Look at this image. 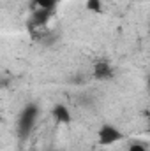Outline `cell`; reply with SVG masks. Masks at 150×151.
I'll return each mask as SVG.
<instances>
[{"label":"cell","instance_id":"cell-1","mask_svg":"<svg viewBox=\"0 0 150 151\" xmlns=\"http://www.w3.org/2000/svg\"><path fill=\"white\" fill-rule=\"evenodd\" d=\"M120 139H122V132L118 128L111 127V125H104L99 130V144H103V146L113 144V142H117Z\"/></svg>","mask_w":150,"mask_h":151},{"label":"cell","instance_id":"cell-2","mask_svg":"<svg viewBox=\"0 0 150 151\" xmlns=\"http://www.w3.org/2000/svg\"><path fill=\"white\" fill-rule=\"evenodd\" d=\"M36 118H37V107H36V106H28V107L23 111L21 118H20V132H21V134H27V132L34 127Z\"/></svg>","mask_w":150,"mask_h":151},{"label":"cell","instance_id":"cell-3","mask_svg":"<svg viewBox=\"0 0 150 151\" xmlns=\"http://www.w3.org/2000/svg\"><path fill=\"white\" fill-rule=\"evenodd\" d=\"M94 76L97 79H110L113 76V70H111V65L108 62H97L95 67H94Z\"/></svg>","mask_w":150,"mask_h":151},{"label":"cell","instance_id":"cell-4","mask_svg":"<svg viewBox=\"0 0 150 151\" xmlns=\"http://www.w3.org/2000/svg\"><path fill=\"white\" fill-rule=\"evenodd\" d=\"M53 114H55L57 121H62V123H69V121H71V113H69V109H67L66 106H62V104L55 106Z\"/></svg>","mask_w":150,"mask_h":151},{"label":"cell","instance_id":"cell-5","mask_svg":"<svg viewBox=\"0 0 150 151\" xmlns=\"http://www.w3.org/2000/svg\"><path fill=\"white\" fill-rule=\"evenodd\" d=\"M55 5V0H34V7L36 9H44V11H51Z\"/></svg>","mask_w":150,"mask_h":151},{"label":"cell","instance_id":"cell-6","mask_svg":"<svg viewBox=\"0 0 150 151\" xmlns=\"http://www.w3.org/2000/svg\"><path fill=\"white\" fill-rule=\"evenodd\" d=\"M51 14V11H44V9H37V12L34 14V19H36V23H44L46 21V18Z\"/></svg>","mask_w":150,"mask_h":151},{"label":"cell","instance_id":"cell-7","mask_svg":"<svg viewBox=\"0 0 150 151\" xmlns=\"http://www.w3.org/2000/svg\"><path fill=\"white\" fill-rule=\"evenodd\" d=\"M87 9L92 12H101V0H87Z\"/></svg>","mask_w":150,"mask_h":151},{"label":"cell","instance_id":"cell-8","mask_svg":"<svg viewBox=\"0 0 150 151\" xmlns=\"http://www.w3.org/2000/svg\"><path fill=\"white\" fill-rule=\"evenodd\" d=\"M127 151H147V148H145L143 144H140V142H134V144L129 146V150Z\"/></svg>","mask_w":150,"mask_h":151},{"label":"cell","instance_id":"cell-9","mask_svg":"<svg viewBox=\"0 0 150 151\" xmlns=\"http://www.w3.org/2000/svg\"><path fill=\"white\" fill-rule=\"evenodd\" d=\"M149 86H150V77H149Z\"/></svg>","mask_w":150,"mask_h":151}]
</instances>
